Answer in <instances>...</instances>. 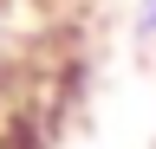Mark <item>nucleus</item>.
<instances>
[{
    "instance_id": "obj_1",
    "label": "nucleus",
    "mask_w": 156,
    "mask_h": 149,
    "mask_svg": "<svg viewBox=\"0 0 156 149\" xmlns=\"http://www.w3.org/2000/svg\"><path fill=\"white\" fill-rule=\"evenodd\" d=\"M143 20H150V32H156V7H150V13H143Z\"/></svg>"
}]
</instances>
